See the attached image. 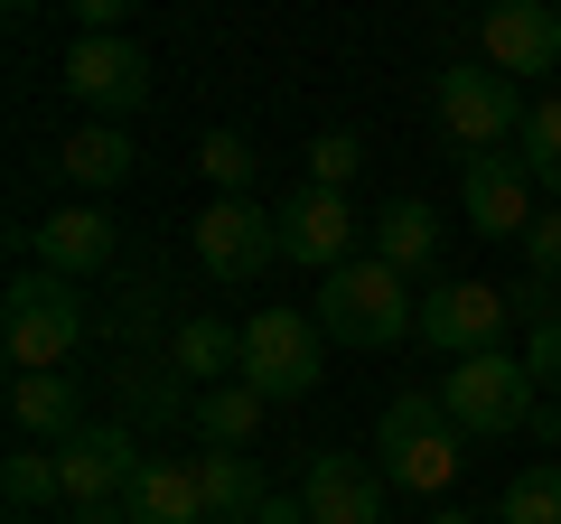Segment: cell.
<instances>
[{"mask_svg": "<svg viewBox=\"0 0 561 524\" xmlns=\"http://www.w3.org/2000/svg\"><path fill=\"white\" fill-rule=\"evenodd\" d=\"M421 328V300H412V282H402L393 262H375V253H356L346 272H328L319 282V338H337V346H402Z\"/></svg>", "mask_w": 561, "mask_h": 524, "instance_id": "cell-1", "label": "cell"}, {"mask_svg": "<svg viewBox=\"0 0 561 524\" xmlns=\"http://www.w3.org/2000/svg\"><path fill=\"white\" fill-rule=\"evenodd\" d=\"M0 346H10V365L20 375H66V356L84 346V300L76 282H57V272H10V291H0Z\"/></svg>", "mask_w": 561, "mask_h": 524, "instance_id": "cell-2", "label": "cell"}, {"mask_svg": "<svg viewBox=\"0 0 561 524\" xmlns=\"http://www.w3.org/2000/svg\"><path fill=\"white\" fill-rule=\"evenodd\" d=\"M431 113H440L449 150H468V160H505V141H524V84H505L496 66H440V84H431Z\"/></svg>", "mask_w": 561, "mask_h": 524, "instance_id": "cell-3", "label": "cell"}, {"mask_svg": "<svg viewBox=\"0 0 561 524\" xmlns=\"http://www.w3.org/2000/svg\"><path fill=\"white\" fill-rule=\"evenodd\" d=\"M375 468L412 497H440L459 478V422L440 412V394H393L375 422Z\"/></svg>", "mask_w": 561, "mask_h": 524, "instance_id": "cell-4", "label": "cell"}, {"mask_svg": "<svg viewBox=\"0 0 561 524\" xmlns=\"http://www.w3.org/2000/svg\"><path fill=\"white\" fill-rule=\"evenodd\" d=\"M534 365L505 356V346H486V356H459L440 375V412L459 422V441H505V431L534 422Z\"/></svg>", "mask_w": 561, "mask_h": 524, "instance_id": "cell-5", "label": "cell"}, {"mask_svg": "<svg viewBox=\"0 0 561 524\" xmlns=\"http://www.w3.org/2000/svg\"><path fill=\"white\" fill-rule=\"evenodd\" d=\"M319 365H328L319 319H300V309H253L243 319V384H253L262 403H300L309 384H319Z\"/></svg>", "mask_w": 561, "mask_h": 524, "instance_id": "cell-6", "label": "cell"}, {"mask_svg": "<svg viewBox=\"0 0 561 524\" xmlns=\"http://www.w3.org/2000/svg\"><path fill=\"white\" fill-rule=\"evenodd\" d=\"M187 243H197L206 282H262L272 253H280V225H272V206H253V197H206V216H197Z\"/></svg>", "mask_w": 561, "mask_h": 524, "instance_id": "cell-7", "label": "cell"}, {"mask_svg": "<svg viewBox=\"0 0 561 524\" xmlns=\"http://www.w3.org/2000/svg\"><path fill=\"white\" fill-rule=\"evenodd\" d=\"M505 319H515V291L496 282H440L431 300H421V346H440L449 365L459 356H486V346H505Z\"/></svg>", "mask_w": 561, "mask_h": 524, "instance_id": "cell-8", "label": "cell"}, {"mask_svg": "<svg viewBox=\"0 0 561 524\" xmlns=\"http://www.w3.org/2000/svg\"><path fill=\"white\" fill-rule=\"evenodd\" d=\"M280 225V262H309V272H346L356 262V206L337 197V187H290V197L272 206Z\"/></svg>", "mask_w": 561, "mask_h": 524, "instance_id": "cell-9", "label": "cell"}, {"mask_svg": "<svg viewBox=\"0 0 561 524\" xmlns=\"http://www.w3.org/2000/svg\"><path fill=\"white\" fill-rule=\"evenodd\" d=\"M57 84L76 103H94L103 122H122V113L150 103V57H140V38H76L66 66H57Z\"/></svg>", "mask_w": 561, "mask_h": 524, "instance_id": "cell-10", "label": "cell"}, {"mask_svg": "<svg viewBox=\"0 0 561 524\" xmlns=\"http://www.w3.org/2000/svg\"><path fill=\"white\" fill-rule=\"evenodd\" d=\"M140 459L150 449H131V431L122 422H84L57 441V478H66V515L76 505H122V487L140 478Z\"/></svg>", "mask_w": 561, "mask_h": 524, "instance_id": "cell-11", "label": "cell"}, {"mask_svg": "<svg viewBox=\"0 0 561 524\" xmlns=\"http://www.w3.org/2000/svg\"><path fill=\"white\" fill-rule=\"evenodd\" d=\"M478 47H486V66H496L505 84L561 76V10H542V0H505V10L478 20Z\"/></svg>", "mask_w": 561, "mask_h": 524, "instance_id": "cell-12", "label": "cell"}, {"mask_svg": "<svg viewBox=\"0 0 561 524\" xmlns=\"http://www.w3.org/2000/svg\"><path fill=\"white\" fill-rule=\"evenodd\" d=\"M383 487H393L383 468L346 459V449H319L300 478V505H309V524H383Z\"/></svg>", "mask_w": 561, "mask_h": 524, "instance_id": "cell-13", "label": "cell"}, {"mask_svg": "<svg viewBox=\"0 0 561 524\" xmlns=\"http://www.w3.org/2000/svg\"><path fill=\"white\" fill-rule=\"evenodd\" d=\"M468 225H478V235H496V243H524L534 235V169L524 160H468Z\"/></svg>", "mask_w": 561, "mask_h": 524, "instance_id": "cell-14", "label": "cell"}, {"mask_svg": "<svg viewBox=\"0 0 561 524\" xmlns=\"http://www.w3.org/2000/svg\"><path fill=\"white\" fill-rule=\"evenodd\" d=\"M28 253H38V272H57V282H84V272H103V262L122 253V235H113L103 206H57V216L28 235Z\"/></svg>", "mask_w": 561, "mask_h": 524, "instance_id": "cell-15", "label": "cell"}, {"mask_svg": "<svg viewBox=\"0 0 561 524\" xmlns=\"http://www.w3.org/2000/svg\"><path fill=\"white\" fill-rule=\"evenodd\" d=\"M169 375H179L187 394H216V384H243V328H225L216 309L179 319V328H169Z\"/></svg>", "mask_w": 561, "mask_h": 524, "instance_id": "cell-16", "label": "cell"}, {"mask_svg": "<svg viewBox=\"0 0 561 524\" xmlns=\"http://www.w3.org/2000/svg\"><path fill=\"white\" fill-rule=\"evenodd\" d=\"M122 505H131V524H216L206 515V487H197V459H169V449L140 459V478L122 487Z\"/></svg>", "mask_w": 561, "mask_h": 524, "instance_id": "cell-17", "label": "cell"}, {"mask_svg": "<svg viewBox=\"0 0 561 524\" xmlns=\"http://www.w3.org/2000/svg\"><path fill=\"white\" fill-rule=\"evenodd\" d=\"M197 487H206V515H216V524H253L262 505L280 497V487L262 478L253 449H206V459H197Z\"/></svg>", "mask_w": 561, "mask_h": 524, "instance_id": "cell-18", "label": "cell"}, {"mask_svg": "<svg viewBox=\"0 0 561 524\" xmlns=\"http://www.w3.org/2000/svg\"><path fill=\"white\" fill-rule=\"evenodd\" d=\"M262 394L253 384H216V394H187V431H197L206 449H253V431H262Z\"/></svg>", "mask_w": 561, "mask_h": 524, "instance_id": "cell-19", "label": "cell"}, {"mask_svg": "<svg viewBox=\"0 0 561 524\" xmlns=\"http://www.w3.org/2000/svg\"><path fill=\"white\" fill-rule=\"evenodd\" d=\"M10 422H20L28 441H47V449H57L66 431H84L76 422V375H10Z\"/></svg>", "mask_w": 561, "mask_h": 524, "instance_id": "cell-20", "label": "cell"}, {"mask_svg": "<svg viewBox=\"0 0 561 524\" xmlns=\"http://www.w3.org/2000/svg\"><path fill=\"white\" fill-rule=\"evenodd\" d=\"M57 169L76 187H122L131 179V132H122V122H84V132L57 141Z\"/></svg>", "mask_w": 561, "mask_h": 524, "instance_id": "cell-21", "label": "cell"}, {"mask_svg": "<svg viewBox=\"0 0 561 524\" xmlns=\"http://www.w3.org/2000/svg\"><path fill=\"white\" fill-rule=\"evenodd\" d=\"M375 262H393V272H421V262H440V216L421 197H393L375 216Z\"/></svg>", "mask_w": 561, "mask_h": 524, "instance_id": "cell-22", "label": "cell"}, {"mask_svg": "<svg viewBox=\"0 0 561 524\" xmlns=\"http://www.w3.org/2000/svg\"><path fill=\"white\" fill-rule=\"evenodd\" d=\"M496 524H561V459L552 468H515L496 497Z\"/></svg>", "mask_w": 561, "mask_h": 524, "instance_id": "cell-23", "label": "cell"}, {"mask_svg": "<svg viewBox=\"0 0 561 524\" xmlns=\"http://www.w3.org/2000/svg\"><path fill=\"white\" fill-rule=\"evenodd\" d=\"M0 487H10V515H38V505H66L57 449H10V468H0Z\"/></svg>", "mask_w": 561, "mask_h": 524, "instance_id": "cell-24", "label": "cell"}, {"mask_svg": "<svg viewBox=\"0 0 561 524\" xmlns=\"http://www.w3.org/2000/svg\"><path fill=\"white\" fill-rule=\"evenodd\" d=\"M197 179L216 187V197H253V141H243V132H206L197 141Z\"/></svg>", "mask_w": 561, "mask_h": 524, "instance_id": "cell-25", "label": "cell"}, {"mask_svg": "<svg viewBox=\"0 0 561 524\" xmlns=\"http://www.w3.org/2000/svg\"><path fill=\"white\" fill-rule=\"evenodd\" d=\"M524 169H534V187L561 179V94H542L534 113H524Z\"/></svg>", "mask_w": 561, "mask_h": 524, "instance_id": "cell-26", "label": "cell"}, {"mask_svg": "<svg viewBox=\"0 0 561 524\" xmlns=\"http://www.w3.org/2000/svg\"><path fill=\"white\" fill-rule=\"evenodd\" d=\"M356 169H365V141H356V132H319V141H309V187H337V197H346Z\"/></svg>", "mask_w": 561, "mask_h": 524, "instance_id": "cell-27", "label": "cell"}, {"mask_svg": "<svg viewBox=\"0 0 561 524\" xmlns=\"http://www.w3.org/2000/svg\"><path fill=\"white\" fill-rule=\"evenodd\" d=\"M524 262H534V282H552V291H561V206L534 225V235H524Z\"/></svg>", "mask_w": 561, "mask_h": 524, "instance_id": "cell-28", "label": "cell"}, {"mask_svg": "<svg viewBox=\"0 0 561 524\" xmlns=\"http://www.w3.org/2000/svg\"><path fill=\"white\" fill-rule=\"evenodd\" d=\"M524 365H534V384H552V394H561V319H542V328H534Z\"/></svg>", "mask_w": 561, "mask_h": 524, "instance_id": "cell-29", "label": "cell"}, {"mask_svg": "<svg viewBox=\"0 0 561 524\" xmlns=\"http://www.w3.org/2000/svg\"><path fill=\"white\" fill-rule=\"evenodd\" d=\"M66 524H131V505H76Z\"/></svg>", "mask_w": 561, "mask_h": 524, "instance_id": "cell-30", "label": "cell"}, {"mask_svg": "<svg viewBox=\"0 0 561 524\" xmlns=\"http://www.w3.org/2000/svg\"><path fill=\"white\" fill-rule=\"evenodd\" d=\"M431 524H496V515H468V505H440V515H431Z\"/></svg>", "mask_w": 561, "mask_h": 524, "instance_id": "cell-31", "label": "cell"}]
</instances>
